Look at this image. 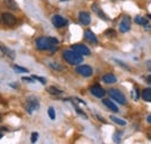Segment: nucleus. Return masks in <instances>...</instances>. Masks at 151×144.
<instances>
[{
  "label": "nucleus",
  "mask_w": 151,
  "mask_h": 144,
  "mask_svg": "<svg viewBox=\"0 0 151 144\" xmlns=\"http://www.w3.org/2000/svg\"><path fill=\"white\" fill-rule=\"evenodd\" d=\"M63 58L71 65H79L83 62V56L77 54L75 50H64L63 53Z\"/></svg>",
  "instance_id": "f257e3e1"
},
{
  "label": "nucleus",
  "mask_w": 151,
  "mask_h": 144,
  "mask_svg": "<svg viewBox=\"0 0 151 144\" xmlns=\"http://www.w3.org/2000/svg\"><path fill=\"white\" fill-rule=\"evenodd\" d=\"M35 43L38 50H50L51 53H55L57 50V45L51 44L49 37H38Z\"/></svg>",
  "instance_id": "f03ea898"
},
{
  "label": "nucleus",
  "mask_w": 151,
  "mask_h": 144,
  "mask_svg": "<svg viewBox=\"0 0 151 144\" xmlns=\"http://www.w3.org/2000/svg\"><path fill=\"white\" fill-rule=\"evenodd\" d=\"M40 108V102H38L37 98L35 96H29L26 102H24V109L28 114H33V112L37 110Z\"/></svg>",
  "instance_id": "7ed1b4c3"
},
{
  "label": "nucleus",
  "mask_w": 151,
  "mask_h": 144,
  "mask_svg": "<svg viewBox=\"0 0 151 144\" xmlns=\"http://www.w3.org/2000/svg\"><path fill=\"white\" fill-rule=\"evenodd\" d=\"M108 94L109 96L114 99L116 102H119L120 105H127V99L124 96V94L117 89H112V90L108 91Z\"/></svg>",
  "instance_id": "20e7f679"
},
{
  "label": "nucleus",
  "mask_w": 151,
  "mask_h": 144,
  "mask_svg": "<svg viewBox=\"0 0 151 144\" xmlns=\"http://www.w3.org/2000/svg\"><path fill=\"white\" fill-rule=\"evenodd\" d=\"M1 19H2L4 23L7 24L8 27H12V26H14V24L17 23V18H15L12 13H9V12H4V13H1Z\"/></svg>",
  "instance_id": "39448f33"
},
{
  "label": "nucleus",
  "mask_w": 151,
  "mask_h": 144,
  "mask_svg": "<svg viewBox=\"0 0 151 144\" xmlns=\"http://www.w3.org/2000/svg\"><path fill=\"white\" fill-rule=\"evenodd\" d=\"M76 72L83 77H91L93 74V69L90 65H78Z\"/></svg>",
  "instance_id": "423d86ee"
},
{
  "label": "nucleus",
  "mask_w": 151,
  "mask_h": 144,
  "mask_svg": "<svg viewBox=\"0 0 151 144\" xmlns=\"http://www.w3.org/2000/svg\"><path fill=\"white\" fill-rule=\"evenodd\" d=\"M51 21H52V24L56 27V28H63V27H65V26H68V23H69V21L66 20V19H64L62 15H54L52 19H51Z\"/></svg>",
  "instance_id": "0eeeda50"
},
{
  "label": "nucleus",
  "mask_w": 151,
  "mask_h": 144,
  "mask_svg": "<svg viewBox=\"0 0 151 144\" xmlns=\"http://www.w3.org/2000/svg\"><path fill=\"white\" fill-rule=\"evenodd\" d=\"M71 49L75 50L77 54L81 55V56H88V55L91 54L90 49L86 45H84V44H75V45L71 47Z\"/></svg>",
  "instance_id": "6e6552de"
},
{
  "label": "nucleus",
  "mask_w": 151,
  "mask_h": 144,
  "mask_svg": "<svg viewBox=\"0 0 151 144\" xmlns=\"http://www.w3.org/2000/svg\"><path fill=\"white\" fill-rule=\"evenodd\" d=\"M90 92L94 95L95 98H104V96H105V94H106V91L104 90L100 85H98V84L92 85V86H91V89H90Z\"/></svg>",
  "instance_id": "1a4fd4ad"
},
{
  "label": "nucleus",
  "mask_w": 151,
  "mask_h": 144,
  "mask_svg": "<svg viewBox=\"0 0 151 144\" xmlns=\"http://www.w3.org/2000/svg\"><path fill=\"white\" fill-rule=\"evenodd\" d=\"M120 32L121 33H127L130 30V18L129 17H123V19L120 22Z\"/></svg>",
  "instance_id": "9d476101"
},
{
  "label": "nucleus",
  "mask_w": 151,
  "mask_h": 144,
  "mask_svg": "<svg viewBox=\"0 0 151 144\" xmlns=\"http://www.w3.org/2000/svg\"><path fill=\"white\" fill-rule=\"evenodd\" d=\"M78 20L83 26H88L91 23V15L87 12H80L78 14Z\"/></svg>",
  "instance_id": "9b49d317"
},
{
  "label": "nucleus",
  "mask_w": 151,
  "mask_h": 144,
  "mask_svg": "<svg viewBox=\"0 0 151 144\" xmlns=\"http://www.w3.org/2000/svg\"><path fill=\"white\" fill-rule=\"evenodd\" d=\"M101 80H102L105 84L111 85V84H115V83L117 81V78L114 76L113 73H107V74H104V76H102Z\"/></svg>",
  "instance_id": "f8f14e48"
},
{
  "label": "nucleus",
  "mask_w": 151,
  "mask_h": 144,
  "mask_svg": "<svg viewBox=\"0 0 151 144\" xmlns=\"http://www.w3.org/2000/svg\"><path fill=\"white\" fill-rule=\"evenodd\" d=\"M85 38L88 41V42H91V43H93V44H98V37L95 36V34L92 32V30H85Z\"/></svg>",
  "instance_id": "ddd939ff"
},
{
  "label": "nucleus",
  "mask_w": 151,
  "mask_h": 144,
  "mask_svg": "<svg viewBox=\"0 0 151 144\" xmlns=\"http://www.w3.org/2000/svg\"><path fill=\"white\" fill-rule=\"evenodd\" d=\"M102 102H104V105H105L106 107L108 108V109H111L114 113H117V112H119V108L116 107V105L114 104L111 99H104Z\"/></svg>",
  "instance_id": "4468645a"
},
{
  "label": "nucleus",
  "mask_w": 151,
  "mask_h": 144,
  "mask_svg": "<svg viewBox=\"0 0 151 144\" xmlns=\"http://www.w3.org/2000/svg\"><path fill=\"white\" fill-rule=\"evenodd\" d=\"M4 5L8 9H12V11H18L19 9V6L14 0H4Z\"/></svg>",
  "instance_id": "2eb2a0df"
},
{
  "label": "nucleus",
  "mask_w": 151,
  "mask_h": 144,
  "mask_svg": "<svg viewBox=\"0 0 151 144\" xmlns=\"http://www.w3.org/2000/svg\"><path fill=\"white\" fill-rule=\"evenodd\" d=\"M92 9H93V12H95V13L98 14V17H99L100 19H102V20H105V21H107V20H108V17H106V14H105L100 8H99V6H98V5H95V4L94 5H92Z\"/></svg>",
  "instance_id": "dca6fc26"
},
{
  "label": "nucleus",
  "mask_w": 151,
  "mask_h": 144,
  "mask_svg": "<svg viewBox=\"0 0 151 144\" xmlns=\"http://www.w3.org/2000/svg\"><path fill=\"white\" fill-rule=\"evenodd\" d=\"M142 99L144 101L151 102V89H144L142 91Z\"/></svg>",
  "instance_id": "f3484780"
},
{
  "label": "nucleus",
  "mask_w": 151,
  "mask_h": 144,
  "mask_svg": "<svg viewBox=\"0 0 151 144\" xmlns=\"http://www.w3.org/2000/svg\"><path fill=\"white\" fill-rule=\"evenodd\" d=\"M0 50H2L4 54L7 55L11 59H14V58H15V54H14L13 50H11V49H8V48H6V47H1V45H0Z\"/></svg>",
  "instance_id": "a211bd4d"
},
{
  "label": "nucleus",
  "mask_w": 151,
  "mask_h": 144,
  "mask_svg": "<svg viewBox=\"0 0 151 144\" xmlns=\"http://www.w3.org/2000/svg\"><path fill=\"white\" fill-rule=\"evenodd\" d=\"M135 23L141 24V26H145V24H149V21H148V19L143 18V17H141V15H137V17L135 18Z\"/></svg>",
  "instance_id": "6ab92c4d"
},
{
  "label": "nucleus",
  "mask_w": 151,
  "mask_h": 144,
  "mask_svg": "<svg viewBox=\"0 0 151 144\" xmlns=\"http://www.w3.org/2000/svg\"><path fill=\"white\" fill-rule=\"evenodd\" d=\"M48 93H50L51 95H60L62 93H63V91L59 90V89H57L55 86H50V87H48Z\"/></svg>",
  "instance_id": "aec40b11"
},
{
  "label": "nucleus",
  "mask_w": 151,
  "mask_h": 144,
  "mask_svg": "<svg viewBox=\"0 0 151 144\" xmlns=\"http://www.w3.org/2000/svg\"><path fill=\"white\" fill-rule=\"evenodd\" d=\"M49 66H50L51 69H54L55 71H63V70H64V68H63L60 64H58V63H55V62H51V63H49Z\"/></svg>",
  "instance_id": "412c9836"
},
{
  "label": "nucleus",
  "mask_w": 151,
  "mask_h": 144,
  "mask_svg": "<svg viewBox=\"0 0 151 144\" xmlns=\"http://www.w3.org/2000/svg\"><path fill=\"white\" fill-rule=\"evenodd\" d=\"M111 120H112L113 122H115V123L120 125V126H126V125H127V122H126L124 120L119 119V117H116V116H111Z\"/></svg>",
  "instance_id": "4be33fe9"
},
{
  "label": "nucleus",
  "mask_w": 151,
  "mask_h": 144,
  "mask_svg": "<svg viewBox=\"0 0 151 144\" xmlns=\"http://www.w3.org/2000/svg\"><path fill=\"white\" fill-rule=\"evenodd\" d=\"M12 68L17 72H20V73H26V72H28V69H26V68H23V66H20V65H17V64H13Z\"/></svg>",
  "instance_id": "5701e85b"
},
{
  "label": "nucleus",
  "mask_w": 151,
  "mask_h": 144,
  "mask_svg": "<svg viewBox=\"0 0 151 144\" xmlns=\"http://www.w3.org/2000/svg\"><path fill=\"white\" fill-rule=\"evenodd\" d=\"M48 115H49V117H50L51 120H55V119H56V112H55L54 107L48 108Z\"/></svg>",
  "instance_id": "b1692460"
},
{
  "label": "nucleus",
  "mask_w": 151,
  "mask_h": 144,
  "mask_svg": "<svg viewBox=\"0 0 151 144\" xmlns=\"http://www.w3.org/2000/svg\"><path fill=\"white\" fill-rule=\"evenodd\" d=\"M105 35L109 36V37H114V36L116 35V32H115L114 29H107V30L105 32Z\"/></svg>",
  "instance_id": "393cba45"
},
{
  "label": "nucleus",
  "mask_w": 151,
  "mask_h": 144,
  "mask_svg": "<svg viewBox=\"0 0 151 144\" xmlns=\"http://www.w3.org/2000/svg\"><path fill=\"white\" fill-rule=\"evenodd\" d=\"M33 79H37L38 81L41 83V84H45L47 83V80H45V78H42V77H38V76H33Z\"/></svg>",
  "instance_id": "a878e982"
},
{
  "label": "nucleus",
  "mask_w": 151,
  "mask_h": 144,
  "mask_svg": "<svg viewBox=\"0 0 151 144\" xmlns=\"http://www.w3.org/2000/svg\"><path fill=\"white\" fill-rule=\"evenodd\" d=\"M38 138V134L37 132H33L32 134V137H30V141H32V143H35L36 141H37Z\"/></svg>",
  "instance_id": "bb28decb"
},
{
  "label": "nucleus",
  "mask_w": 151,
  "mask_h": 144,
  "mask_svg": "<svg viewBox=\"0 0 151 144\" xmlns=\"http://www.w3.org/2000/svg\"><path fill=\"white\" fill-rule=\"evenodd\" d=\"M76 112H77L78 114H80V115H83V116H84V119H87V115H86V114H85V113H84V112H83L81 109H79V108H78V107H76Z\"/></svg>",
  "instance_id": "cd10ccee"
},
{
  "label": "nucleus",
  "mask_w": 151,
  "mask_h": 144,
  "mask_svg": "<svg viewBox=\"0 0 151 144\" xmlns=\"http://www.w3.org/2000/svg\"><path fill=\"white\" fill-rule=\"evenodd\" d=\"M134 95V98H135V100H137L138 98H139V91L137 87H135V94H132Z\"/></svg>",
  "instance_id": "c85d7f7f"
},
{
  "label": "nucleus",
  "mask_w": 151,
  "mask_h": 144,
  "mask_svg": "<svg viewBox=\"0 0 151 144\" xmlns=\"http://www.w3.org/2000/svg\"><path fill=\"white\" fill-rule=\"evenodd\" d=\"M22 80H24V81H27V83H34L33 77H32V78H27V77H24V78H22Z\"/></svg>",
  "instance_id": "c756f323"
},
{
  "label": "nucleus",
  "mask_w": 151,
  "mask_h": 144,
  "mask_svg": "<svg viewBox=\"0 0 151 144\" xmlns=\"http://www.w3.org/2000/svg\"><path fill=\"white\" fill-rule=\"evenodd\" d=\"M147 66H148L149 71H151V60H148V62H147Z\"/></svg>",
  "instance_id": "7c9ffc66"
},
{
  "label": "nucleus",
  "mask_w": 151,
  "mask_h": 144,
  "mask_svg": "<svg viewBox=\"0 0 151 144\" xmlns=\"http://www.w3.org/2000/svg\"><path fill=\"white\" fill-rule=\"evenodd\" d=\"M147 83L151 85V76H148V77H147Z\"/></svg>",
  "instance_id": "2f4dec72"
},
{
  "label": "nucleus",
  "mask_w": 151,
  "mask_h": 144,
  "mask_svg": "<svg viewBox=\"0 0 151 144\" xmlns=\"http://www.w3.org/2000/svg\"><path fill=\"white\" fill-rule=\"evenodd\" d=\"M96 117H98V119H99V120H100L101 122H106V121H105V120H104V119H102V117H101L100 115H96Z\"/></svg>",
  "instance_id": "473e14b6"
},
{
  "label": "nucleus",
  "mask_w": 151,
  "mask_h": 144,
  "mask_svg": "<svg viewBox=\"0 0 151 144\" xmlns=\"http://www.w3.org/2000/svg\"><path fill=\"white\" fill-rule=\"evenodd\" d=\"M144 28H145V30H151V26H148V24H145Z\"/></svg>",
  "instance_id": "72a5a7b5"
},
{
  "label": "nucleus",
  "mask_w": 151,
  "mask_h": 144,
  "mask_svg": "<svg viewBox=\"0 0 151 144\" xmlns=\"http://www.w3.org/2000/svg\"><path fill=\"white\" fill-rule=\"evenodd\" d=\"M147 121H148V123H150L151 125V115H149V116L147 117Z\"/></svg>",
  "instance_id": "f704fd0d"
},
{
  "label": "nucleus",
  "mask_w": 151,
  "mask_h": 144,
  "mask_svg": "<svg viewBox=\"0 0 151 144\" xmlns=\"http://www.w3.org/2000/svg\"><path fill=\"white\" fill-rule=\"evenodd\" d=\"M148 18H149V19H151V14H148Z\"/></svg>",
  "instance_id": "c9c22d12"
},
{
  "label": "nucleus",
  "mask_w": 151,
  "mask_h": 144,
  "mask_svg": "<svg viewBox=\"0 0 151 144\" xmlns=\"http://www.w3.org/2000/svg\"><path fill=\"white\" fill-rule=\"evenodd\" d=\"M1 137H2V132H0V138H1Z\"/></svg>",
  "instance_id": "e433bc0d"
},
{
  "label": "nucleus",
  "mask_w": 151,
  "mask_h": 144,
  "mask_svg": "<svg viewBox=\"0 0 151 144\" xmlns=\"http://www.w3.org/2000/svg\"><path fill=\"white\" fill-rule=\"evenodd\" d=\"M60 1H68V0H60Z\"/></svg>",
  "instance_id": "4c0bfd02"
},
{
  "label": "nucleus",
  "mask_w": 151,
  "mask_h": 144,
  "mask_svg": "<svg viewBox=\"0 0 151 144\" xmlns=\"http://www.w3.org/2000/svg\"><path fill=\"white\" fill-rule=\"evenodd\" d=\"M0 122H1V115H0Z\"/></svg>",
  "instance_id": "58836bf2"
}]
</instances>
